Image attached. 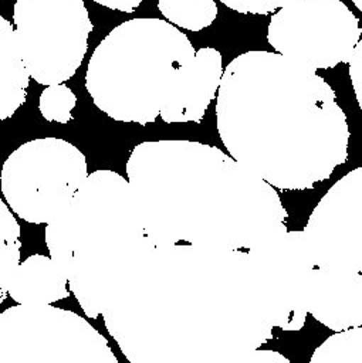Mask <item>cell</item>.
<instances>
[{"instance_id": "6da1fadb", "label": "cell", "mask_w": 362, "mask_h": 363, "mask_svg": "<svg viewBox=\"0 0 362 363\" xmlns=\"http://www.w3.org/2000/svg\"><path fill=\"white\" fill-rule=\"evenodd\" d=\"M102 318L131 363H246L287 326L273 279L248 251L189 242L150 245Z\"/></svg>"}, {"instance_id": "7a4b0ae2", "label": "cell", "mask_w": 362, "mask_h": 363, "mask_svg": "<svg viewBox=\"0 0 362 363\" xmlns=\"http://www.w3.org/2000/svg\"><path fill=\"white\" fill-rule=\"evenodd\" d=\"M216 126L231 157L283 190L311 189L348 157L349 126L334 89L280 52L254 50L229 62Z\"/></svg>"}, {"instance_id": "3957f363", "label": "cell", "mask_w": 362, "mask_h": 363, "mask_svg": "<svg viewBox=\"0 0 362 363\" xmlns=\"http://www.w3.org/2000/svg\"><path fill=\"white\" fill-rule=\"evenodd\" d=\"M125 172L142 225L158 244L248 250L287 231L275 187L216 146L142 142Z\"/></svg>"}, {"instance_id": "277c9868", "label": "cell", "mask_w": 362, "mask_h": 363, "mask_svg": "<svg viewBox=\"0 0 362 363\" xmlns=\"http://www.w3.org/2000/svg\"><path fill=\"white\" fill-rule=\"evenodd\" d=\"M221 54L194 50L185 33L160 18H132L114 27L94 50L85 88L94 104L119 122H200L223 75Z\"/></svg>"}, {"instance_id": "5b68a950", "label": "cell", "mask_w": 362, "mask_h": 363, "mask_svg": "<svg viewBox=\"0 0 362 363\" xmlns=\"http://www.w3.org/2000/svg\"><path fill=\"white\" fill-rule=\"evenodd\" d=\"M45 244L84 313L97 319L155 241L142 225L128 179L95 170L47 223Z\"/></svg>"}, {"instance_id": "8992f818", "label": "cell", "mask_w": 362, "mask_h": 363, "mask_svg": "<svg viewBox=\"0 0 362 363\" xmlns=\"http://www.w3.org/2000/svg\"><path fill=\"white\" fill-rule=\"evenodd\" d=\"M88 176L84 153L61 138H38L14 149L0 172L4 201L21 220L50 223Z\"/></svg>"}, {"instance_id": "52a82bcc", "label": "cell", "mask_w": 362, "mask_h": 363, "mask_svg": "<svg viewBox=\"0 0 362 363\" xmlns=\"http://www.w3.org/2000/svg\"><path fill=\"white\" fill-rule=\"evenodd\" d=\"M0 363H118L106 339L78 313L18 303L0 313Z\"/></svg>"}, {"instance_id": "ba28073f", "label": "cell", "mask_w": 362, "mask_h": 363, "mask_svg": "<svg viewBox=\"0 0 362 363\" xmlns=\"http://www.w3.org/2000/svg\"><path fill=\"white\" fill-rule=\"evenodd\" d=\"M13 23L21 60L34 81L48 86L77 72L92 31L84 0H17Z\"/></svg>"}, {"instance_id": "9c48e42d", "label": "cell", "mask_w": 362, "mask_h": 363, "mask_svg": "<svg viewBox=\"0 0 362 363\" xmlns=\"http://www.w3.org/2000/svg\"><path fill=\"white\" fill-rule=\"evenodd\" d=\"M361 33L358 17L341 0H292L271 17L267 40L277 52L325 69L349 61Z\"/></svg>"}, {"instance_id": "30bf717a", "label": "cell", "mask_w": 362, "mask_h": 363, "mask_svg": "<svg viewBox=\"0 0 362 363\" xmlns=\"http://www.w3.org/2000/svg\"><path fill=\"white\" fill-rule=\"evenodd\" d=\"M302 234L315 267L362 274V166L328 189Z\"/></svg>"}, {"instance_id": "8fae6325", "label": "cell", "mask_w": 362, "mask_h": 363, "mask_svg": "<svg viewBox=\"0 0 362 363\" xmlns=\"http://www.w3.org/2000/svg\"><path fill=\"white\" fill-rule=\"evenodd\" d=\"M247 251L263 265L275 285L287 316L285 330H300L308 313V286L315 268L302 231L287 230Z\"/></svg>"}, {"instance_id": "7c38bea8", "label": "cell", "mask_w": 362, "mask_h": 363, "mask_svg": "<svg viewBox=\"0 0 362 363\" xmlns=\"http://www.w3.org/2000/svg\"><path fill=\"white\" fill-rule=\"evenodd\" d=\"M307 311L335 332L362 326V274L315 267L309 278Z\"/></svg>"}, {"instance_id": "4fadbf2b", "label": "cell", "mask_w": 362, "mask_h": 363, "mask_svg": "<svg viewBox=\"0 0 362 363\" xmlns=\"http://www.w3.org/2000/svg\"><path fill=\"white\" fill-rule=\"evenodd\" d=\"M68 281L51 257L34 254L20 261L9 295L17 303H54L70 296Z\"/></svg>"}, {"instance_id": "5bb4252c", "label": "cell", "mask_w": 362, "mask_h": 363, "mask_svg": "<svg viewBox=\"0 0 362 363\" xmlns=\"http://www.w3.org/2000/svg\"><path fill=\"white\" fill-rule=\"evenodd\" d=\"M30 74L21 60L13 24L0 13V122L27 98Z\"/></svg>"}, {"instance_id": "9a60e30c", "label": "cell", "mask_w": 362, "mask_h": 363, "mask_svg": "<svg viewBox=\"0 0 362 363\" xmlns=\"http://www.w3.org/2000/svg\"><path fill=\"white\" fill-rule=\"evenodd\" d=\"M20 225L9 204L0 197V303L9 295V284L20 264Z\"/></svg>"}, {"instance_id": "2e32d148", "label": "cell", "mask_w": 362, "mask_h": 363, "mask_svg": "<svg viewBox=\"0 0 362 363\" xmlns=\"http://www.w3.org/2000/svg\"><path fill=\"white\" fill-rule=\"evenodd\" d=\"M158 9L168 21L190 31L209 27L217 17L214 0H159Z\"/></svg>"}, {"instance_id": "e0dca14e", "label": "cell", "mask_w": 362, "mask_h": 363, "mask_svg": "<svg viewBox=\"0 0 362 363\" xmlns=\"http://www.w3.org/2000/svg\"><path fill=\"white\" fill-rule=\"evenodd\" d=\"M311 363H362V326L339 330L312 353Z\"/></svg>"}, {"instance_id": "ac0fdd59", "label": "cell", "mask_w": 362, "mask_h": 363, "mask_svg": "<svg viewBox=\"0 0 362 363\" xmlns=\"http://www.w3.org/2000/svg\"><path fill=\"white\" fill-rule=\"evenodd\" d=\"M77 104V96L64 84L48 85L40 95L38 108L41 115L51 122L65 123L71 119V111Z\"/></svg>"}, {"instance_id": "d6986e66", "label": "cell", "mask_w": 362, "mask_h": 363, "mask_svg": "<svg viewBox=\"0 0 362 363\" xmlns=\"http://www.w3.org/2000/svg\"><path fill=\"white\" fill-rule=\"evenodd\" d=\"M224 6L244 14H268L292 0H220Z\"/></svg>"}, {"instance_id": "ffe728a7", "label": "cell", "mask_w": 362, "mask_h": 363, "mask_svg": "<svg viewBox=\"0 0 362 363\" xmlns=\"http://www.w3.org/2000/svg\"><path fill=\"white\" fill-rule=\"evenodd\" d=\"M349 78L355 92L356 102L362 112V38L358 41L351 58H349Z\"/></svg>"}, {"instance_id": "44dd1931", "label": "cell", "mask_w": 362, "mask_h": 363, "mask_svg": "<svg viewBox=\"0 0 362 363\" xmlns=\"http://www.w3.org/2000/svg\"><path fill=\"white\" fill-rule=\"evenodd\" d=\"M246 363H290V360L274 350L254 349L247 354Z\"/></svg>"}, {"instance_id": "7402d4cb", "label": "cell", "mask_w": 362, "mask_h": 363, "mask_svg": "<svg viewBox=\"0 0 362 363\" xmlns=\"http://www.w3.org/2000/svg\"><path fill=\"white\" fill-rule=\"evenodd\" d=\"M101 6H105L112 10H119L124 13H132L142 1L146 0H92Z\"/></svg>"}, {"instance_id": "603a6c76", "label": "cell", "mask_w": 362, "mask_h": 363, "mask_svg": "<svg viewBox=\"0 0 362 363\" xmlns=\"http://www.w3.org/2000/svg\"><path fill=\"white\" fill-rule=\"evenodd\" d=\"M352 3L356 6V9H358L359 11H362V0H352Z\"/></svg>"}]
</instances>
